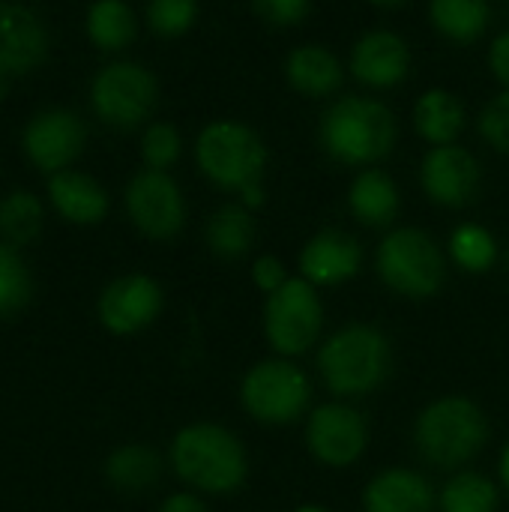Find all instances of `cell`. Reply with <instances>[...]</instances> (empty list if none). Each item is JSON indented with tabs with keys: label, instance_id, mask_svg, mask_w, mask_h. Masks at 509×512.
<instances>
[{
	"label": "cell",
	"instance_id": "6da1fadb",
	"mask_svg": "<svg viewBox=\"0 0 509 512\" xmlns=\"http://www.w3.org/2000/svg\"><path fill=\"white\" fill-rule=\"evenodd\" d=\"M171 465L177 477L201 492L228 495L246 483V447L219 423H192L177 432L171 444Z\"/></svg>",
	"mask_w": 509,
	"mask_h": 512
},
{
	"label": "cell",
	"instance_id": "7a4b0ae2",
	"mask_svg": "<svg viewBox=\"0 0 509 512\" xmlns=\"http://www.w3.org/2000/svg\"><path fill=\"white\" fill-rule=\"evenodd\" d=\"M324 150L345 165H372L396 147V114L369 96H345L321 117Z\"/></svg>",
	"mask_w": 509,
	"mask_h": 512
},
{
	"label": "cell",
	"instance_id": "3957f363",
	"mask_svg": "<svg viewBox=\"0 0 509 512\" xmlns=\"http://www.w3.org/2000/svg\"><path fill=\"white\" fill-rule=\"evenodd\" d=\"M489 441V420L468 396H444L429 402L414 426L420 456L435 468H459L471 462Z\"/></svg>",
	"mask_w": 509,
	"mask_h": 512
},
{
	"label": "cell",
	"instance_id": "277c9868",
	"mask_svg": "<svg viewBox=\"0 0 509 512\" xmlns=\"http://www.w3.org/2000/svg\"><path fill=\"white\" fill-rule=\"evenodd\" d=\"M318 372L336 396H366L390 375V342L372 324H348L321 345Z\"/></svg>",
	"mask_w": 509,
	"mask_h": 512
},
{
	"label": "cell",
	"instance_id": "5b68a950",
	"mask_svg": "<svg viewBox=\"0 0 509 512\" xmlns=\"http://www.w3.org/2000/svg\"><path fill=\"white\" fill-rule=\"evenodd\" d=\"M381 282L411 300H423L441 291L447 264L435 237L423 228H396L390 231L375 255Z\"/></svg>",
	"mask_w": 509,
	"mask_h": 512
},
{
	"label": "cell",
	"instance_id": "8992f818",
	"mask_svg": "<svg viewBox=\"0 0 509 512\" xmlns=\"http://www.w3.org/2000/svg\"><path fill=\"white\" fill-rule=\"evenodd\" d=\"M195 159L201 171L222 189L243 192L261 183L267 165V147L255 129L237 120H213L195 141Z\"/></svg>",
	"mask_w": 509,
	"mask_h": 512
},
{
	"label": "cell",
	"instance_id": "52a82bcc",
	"mask_svg": "<svg viewBox=\"0 0 509 512\" xmlns=\"http://www.w3.org/2000/svg\"><path fill=\"white\" fill-rule=\"evenodd\" d=\"M312 399L306 372L291 360H261L240 381V402L249 417L267 426L294 423Z\"/></svg>",
	"mask_w": 509,
	"mask_h": 512
},
{
	"label": "cell",
	"instance_id": "ba28073f",
	"mask_svg": "<svg viewBox=\"0 0 509 512\" xmlns=\"http://www.w3.org/2000/svg\"><path fill=\"white\" fill-rule=\"evenodd\" d=\"M324 327V306L306 279H288L264 300V336L279 357L306 354Z\"/></svg>",
	"mask_w": 509,
	"mask_h": 512
},
{
	"label": "cell",
	"instance_id": "9c48e42d",
	"mask_svg": "<svg viewBox=\"0 0 509 512\" xmlns=\"http://www.w3.org/2000/svg\"><path fill=\"white\" fill-rule=\"evenodd\" d=\"M90 96L102 120L114 126H135L156 105V78L141 63L117 60L96 72Z\"/></svg>",
	"mask_w": 509,
	"mask_h": 512
},
{
	"label": "cell",
	"instance_id": "30bf717a",
	"mask_svg": "<svg viewBox=\"0 0 509 512\" xmlns=\"http://www.w3.org/2000/svg\"><path fill=\"white\" fill-rule=\"evenodd\" d=\"M306 447L321 465L348 468L369 447V423L351 405H318L306 420Z\"/></svg>",
	"mask_w": 509,
	"mask_h": 512
},
{
	"label": "cell",
	"instance_id": "8fae6325",
	"mask_svg": "<svg viewBox=\"0 0 509 512\" xmlns=\"http://www.w3.org/2000/svg\"><path fill=\"white\" fill-rule=\"evenodd\" d=\"M126 207L132 222L156 240L174 237L186 222L183 192L165 171H138L126 186Z\"/></svg>",
	"mask_w": 509,
	"mask_h": 512
},
{
	"label": "cell",
	"instance_id": "7c38bea8",
	"mask_svg": "<svg viewBox=\"0 0 509 512\" xmlns=\"http://www.w3.org/2000/svg\"><path fill=\"white\" fill-rule=\"evenodd\" d=\"M423 192L444 207L468 204L480 189V162L471 150L459 144L432 147L420 165Z\"/></svg>",
	"mask_w": 509,
	"mask_h": 512
},
{
	"label": "cell",
	"instance_id": "4fadbf2b",
	"mask_svg": "<svg viewBox=\"0 0 509 512\" xmlns=\"http://www.w3.org/2000/svg\"><path fill=\"white\" fill-rule=\"evenodd\" d=\"M162 309V291L150 276H120L99 297V318L111 333H135Z\"/></svg>",
	"mask_w": 509,
	"mask_h": 512
},
{
	"label": "cell",
	"instance_id": "5bb4252c",
	"mask_svg": "<svg viewBox=\"0 0 509 512\" xmlns=\"http://www.w3.org/2000/svg\"><path fill=\"white\" fill-rule=\"evenodd\" d=\"M363 264L360 240L342 228H324L300 249V273L309 285H339L357 276Z\"/></svg>",
	"mask_w": 509,
	"mask_h": 512
},
{
	"label": "cell",
	"instance_id": "9a60e30c",
	"mask_svg": "<svg viewBox=\"0 0 509 512\" xmlns=\"http://www.w3.org/2000/svg\"><path fill=\"white\" fill-rule=\"evenodd\" d=\"M81 144H84V123L78 120V114L66 108H48L36 114L24 129L27 153L45 171L63 168L66 162H72Z\"/></svg>",
	"mask_w": 509,
	"mask_h": 512
},
{
	"label": "cell",
	"instance_id": "2e32d148",
	"mask_svg": "<svg viewBox=\"0 0 509 512\" xmlns=\"http://www.w3.org/2000/svg\"><path fill=\"white\" fill-rule=\"evenodd\" d=\"M411 69V48L393 30H372L351 48V72L369 87H393Z\"/></svg>",
	"mask_w": 509,
	"mask_h": 512
},
{
	"label": "cell",
	"instance_id": "e0dca14e",
	"mask_svg": "<svg viewBox=\"0 0 509 512\" xmlns=\"http://www.w3.org/2000/svg\"><path fill=\"white\" fill-rule=\"evenodd\" d=\"M48 48L42 21L18 3H0V72L33 69Z\"/></svg>",
	"mask_w": 509,
	"mask_h": 512
},
{
	"label": "cell",
	"instance_id": "ac0fdd59",
	"mask_svg": "<svg viewBox=\"0 0 509 512\" xmlns=\"http://www.w3.org/2000/svg\"><path fill=\"white\" fill-rule=\"evenodd\" d=\"M366 512H432L435 492L429 480L411 468H387L363 489Z\"/></svg>",
	"mask_w": 509,
	"mask_h": 512
},
{
	"label": "cell",
	"instance_id": "d6986e66",
	"mask_svg": "<svg viewBox=\"0 0 509 512\" xmlns=\"http://www.w3.org/2000/svg\"><path fill=\"white\" fill-rule=\"evenodd\" d=\"M285 78L303 96H330L342 84V63L327 45H297L285 57Z\"/></svg>",
	"mask_w": 509,
	"mask_h": 512
},
{
	"label": "cell",
	"instance_id": "ffe728a7",
	"mask_svg": "<svg viewBox=\"0 0 509 512\" xmlns=\"http://www.w3.org/2000/svg\"><path fill=\"white\" fill-rule=\"evenodd\" d=\"M348 207L363 225L384 228L399 213V186L387 171L363 168L348 189Z\"/></svg>",
	"mask_w": 509,
	"mask_h": 512
},
{
	"label": "cell",
	"instance_id": "44dd1931",
	"mask_svg": "<svg viewBox=\"0 0 509 512\" xmlns=\"http://www.w3.org/2000/svg\"><path fill=\"white\" fill-rule=\"evenodd\" d=\"M414 126L432 147H447L465 129V105L456 93L432 87L414 105Z\"/></svg>",
	"mask_w": 509,
	"mask_h": 512
},
{
	"label": "cell",
	"instance_id": "7402d4cb",
	"mask_svg": "<svg viewBox=\"0 0 509 512\" xmlns=\"http://www.w3.org/2000/svg\"><path fill=\"white\" fill-rule=\"evenodd\" d=\"M54 207L72 222H99L108 210L105 189L81 171H57L48 183Z\"/></svg>",
	"mask_w": 509,
	"mask_h": 512
},
{
	"label": "cell",
	"instance_id": "603a6c76",
	"mask_svg": "<svg viewBox=\"0 0 509 512\" xmlns=\"http://www.w3.org/2000/svg\"><path fill=\"white\" fill-rule=\"evenodd\" d=\"M204 237H207V246L213 255H219L225 261L243 258L255 243V219L243 204H222L207 219Z\"/></svg>",
	"mask_w": 509,
	"mask_h": 512
},
{
	"label": "cell",
	"instance_id": "cb8c5ba5",
	"mask_svg": "<svg viewBox=\"0 0 509 512\" xmlns=\"http://www.w3.org/2000/svg\"><path fill=\"white\" fill-rule=\"evenodd\" d=\"M159 471H162V462H159L156 450L141 447V444L120 447L105 462L108 483L123 489V492H144V489H150L159 480Z\"/></svg>",
	"mask_w": 509,
	"mask_h": 512
},
{
	"label": "cell",
	"instance_id": "d4e9b609",
	"mask_svg": "<svg viewBox=\"0 0 509 512\" xmlns=\"http://www.w3.org/2000/svg\"><path fill=\"white\" fill-rule=\"evenodd\" d=\"M429 18L432 27L447 39L471 42L489 27L492 9L483 0H435L429 6Z\"/></svg>",
	"mask_w": 509,
	"mask_h": 512
},
{
	"label": "cell",
	"instance_id": "484cf974",
	"mask_svg": "<svg viewBox=\"0 0 509 512\" xmlns=\"http://www.w3.org/2000/svg\"><path fill=\"white\" fill-rule=\"evenodd\" d=\"M441 512H495L498 510V486L474 471H462L438 495Z\"/></svg>",
	"mask_w": 509,
	"mask_h": 512
},
{
	"label": "cell",
	"instance_id": "4316f807",
	"mask_svg": "<svg viewBox=\"0 0 509 512\" xmlns=\"http://www.w3.org/2000/svg\"><path fill=\"white\" fill-rule=\"evenodd\" d=\"M450 255L468 273H489L498 261V240L489 228L465 222L450 234Z\"/></svg>",
	"mask_w": 509,
	"mask_h": 512
},
{
	"label": "cell",
	"instance_id": "83f0119b",
	"mask_svg": "<svg viewBox=\"0 0 509 512\" xmlns=\"http://www.w3.org/2000/svg\"><path fill=\"white\" fill-rule=\"evenodd\" d=\"M90 39L102 48H123L135 36V12L120 0H99L87 12Z\"/></svg>",
	"mask_w": 509,
	"mask_h": 512
},
{
	"label": "cell",
	"instance_id": "f1b7e54d",
	"mask_svg": "<svg viewBox=\"0 0 509 512\" xmlns=\"http://www.w3.org/2000/svg\"><path fill=\"white\" fill-rule=\"evenodd\" d=\"M42 228V204L30 192H9L0 201V231L12 243H30Z\"/></svg>",
	"mask_w": 509,
	"mask_h": 512
},
{
	"label": "cell",
	"instance_id": "f546056e",
	"mask_svg": "<svg viewBox=\"0 0 509 512\" xmlns=\"http://www.w3.org/2000/svg\"><path fill=\"white\" fill-rule=\"evenodd\" d=\"M30 291V279L24 261L15 255L12 246L0 243V315H9L24 306Z\"/></svg>",
	"mask_w": 509,
	"mask_h": 512
},
{
	"label": "cell",
	"instance_id": "4dcf8cb0",
	"mask_svg": "<svg viewBox=\"0 0 509 512\" xmlns=\"http://www.w3.org/2000/svg\"><path fill=\"white\" fill-rule=\"evenodd\" d=\"M198 18V3L192 0H153L147 6V21L162 36H180L186 33Z\"/></svg>",
	"mask_w": 509,
	"mask_h": 512
},
{
	"label": "cell",
	"instance_id": "1f68e13d",
	"mask_svg": "<svg viewBox=\"0 0 509 512\" xmlns=\"http://www.w3.org/2000/svg\"><path fill=\"white\" fill-rule=\"evenodd\" d=\"M180 132L171 123H153L141 138V156L153 171H165L180 156Z\"/></svg>",
	"mask_w": 509,
	"mask_h": 512
},
{
	"label": "cell",
	"instance_id": "d6a6232c",
	"mask_svg": "<svg viewBox=\"0 0 509 512\" xmlns=\"http://www.w3.org/2000/svg\"><path fill=\"white\" fill-rule=\"evenodd\" d=\"M480 135L501 153H509V90H501L480 111Z\"/></svg>",
	"mask_w": 509,
	"mask_h": 512
},
{
	"label": "cell",
	"instance_id": "836d02e7",
	"mask_svg": "<svg viewBox=\"0 0 509 512\" xmlns=\"http://www.w3.org/2000/svg\"><path fill=\"white\" fill-rule=\"evenodd\" d=\"M252 9L261 21H267L273 27H294L309 15L312 6L306 0H258Z\"/></svg>",
	"mask_w": 509,
	"mask_h": 512
},
{
	"label": "cell",
	"instance_id": "e575fe53",
	"mask_svg": "<svg viewBox=\"0 0 509 512\" xmlns=\"http://www.w3.org/2000/svg\"><path fill=\"white\" fill-rule=\"evenodd\" d=\"M288 279H291V276H288L282 258H276V255H261V258L252 264V282H255L258 291H264V297L276 294Z\"/></svg>",
	"mask_w": 509,
	"mask_h": 512
},
{
	"label": "cell",
	"instance_id": "d590c367",
	"mask_svg": "<svg viewBox=\"0 0 509 512\" xmlns=\"http://www.w3.org/2000/svg\"><path fill=\"white\" fill-rule=\"evenodd\" d=\"M489 69L504 84V90H509V30L495 36V42L489 48Z\"/></svg>",
	"mask_w": 509,
	"mask_h": 512
},
{
	"label": "cell",
	"instance_id": "8d00e7d4",
	"mask_svg": "<svg viewBox=\"0 0 509 512\" xmlns=\"http://www.w3.org/2000/svg\"><path fill=\"white\" fill-rule=\"evenodd\" d=\"M159 512H207V507L195 498V495H189V492H180V495H171V498H165V504L159 507Z\"/></svg>",
	"mask_w": 509,
	"mask_h": 512
},
{
	"label": "cell",
	"instance_id": "74e56055",
	"mask_svg": "<svg viewBox=\"0 0 509 512\" xmlns=\"http://www.w3.org/2000/svg\"><path fill=\"white\" fill-rule=\"evenodd\" d=\"M264 189H261V183H252V186H246L243 192H240V204L246 207V210H255V207H261L264 204Z\"/></svg>",
	"mask_w": 509,
	"mask_h": 512
},
{
	"label": "cell",
	"instance_id": "f35d334b",
	"mask_svg": "<svg viewBox=\"0 0 509 512\" xmlns=\"http://www.w3.org/2000/svg\"><path fill=\"white\" fill-rule=\"evenodd\" d=\"M498 477H501V486L507 489L509 495V441L507 447H504V453H501V462H498Z\"/></svg>",
	"mask_w": 509,
	"mask_h": 512
},
{
	"label": "cell",
	"instance_id": "ab89813d",
	"mask_svg": "<svg viewBox=\"0 0 509 512\" xmlns=\"http://www.w3.org/2000/svg\"><path fill=\"white\" fill-rule=\"evenodd\" d=\"M294 512H330L327 507H318V504H303V507H297Z\"/></svg>",
	"mask_w": 509,
	"mask_h": 512
}]
</instances>
